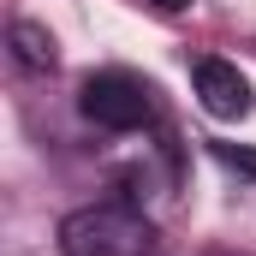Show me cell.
<instances>
[{
	"instance_id": "6da1fadb",
	"label": "cell",
	"mask_w": 256,
	"mask_h": 256,
	"mask_svg": "<svg viewBox=\"0 0 256 256\" xmlns=\"http://www.w3.org/2000/svg\"><path fill=\"white\" fill-rule=\"evenodd\" d=\"M161 232L126 202H90L60 220V256H155Z\"/></svg>"
},
{
	"instance_id": "5b68a950",
	"label": "cell",
	"mask_w": 256,
	"mask_h": 256,
	"mask_svg": "<svg viewBox=\"0 0 256 256\" xmlns=\"http://www.w3.org/2000/svg\"><path fill=\"white\" fill-rule=\"evenodd\" d=\"M208 155H214L220 167H232V173L256 179V149H238V143H208Z\"/></svg>"
},
{
	"instance_id": "3957f363",
	"label": "cell",
	"mask_w": 256,
	"mask_h": 256,
	"mask_svg": "<svg viewBox=\"0 0 256 256\" xmlns=\"http://www.w3.org/2000/svg\"><path fill=\"white\" fill-rule=\"evenodd\" d=\"M191 84H196V102H202L214 120H244V114H250V84H244V72L232 60L202 54V60L191 66Z\"/></svg>"
},
{
	"instance_id": "7a4b0ae2",
	"label": "cell",
	"mask_w": 256,
	"mask_h": 256,
	"mask_svg": "<svg viewBox=\"0 0 256 256\" xmlns=\"http://www.w3.org/2000/svg\"><path fill=\"white\" fill-rule=\"evenodd\" d=\"M78 108H84V120H96L102 131H137V126L155 120V90L143 78L120 72V66H108V72H90L84 78Z\"/></svg>"
},
{
	"instance_id": "277c9868",
	"label": "cell",
	"mask_w": 256,
	"mask_h": 256,
	"mask_svg": "<svg viewBox=\"0 0 256 256\" xmlns=\"http://www.w3.org/2000/svg\"><path fill=\"white\" fill-rule=\"evenodd\" d=\"M12 60H18V72H54L60 66V48H54V36L36 24V18H12Z\"/></svg>"
},
{
	"instance_id": "8992f818",
	"label": "cell",
	"mask_w": 256,
	"mask_h": 256,
	"mask_svg": "<svg viewBox=\"0 0 256 256\" xmlns=\"http://www.w3.org/2000/svg\"><path fill=\"white\" fill-rule=\"evenodd\" d=\"M149 6H161V12H185L191 0H149Z\"/></svg>"
}]
</instances>
